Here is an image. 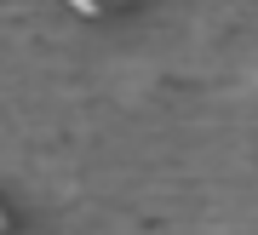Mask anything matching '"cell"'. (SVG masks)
Here are the masks:
<instances>
[{"instance_id":"1","label":"cell","mask_w":258,"mask_h":235,"mask_svg":"<svg viewBox=\"0 0 258 235\" xmlns=\"http://www.w3.org/2000/svg\"><path fill=\"white\" fill-rule=\"evenodd\" d=\"M63 6L75 18H109V12H126V6H138V0H63Z\"/></svg>"},{"instance_id":"2","label":"cell","mask_w":258,"mask_h":235,"mask_svg":"<svg viewBox=\"0 0 258 235\" xmlns=\"http://www.w3.org/2000/svg\"><path fill=\"white\" fill-rule=\"evenodd\" d=\"M0 235H18V224H12V212L0 207Z\"/></svg>"}]
</instances>
